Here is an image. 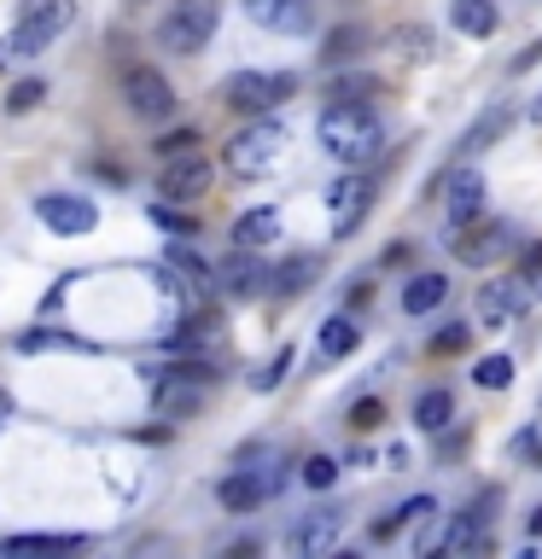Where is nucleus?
<instances>
[{"label": "nucleus", "mask_w": 542, "mask_h": 559, "mask_svg": "<svg viewBox=\"0 0 542 559\" xmlns=\"http://www.w3.org/2000/svg\"><path fill=\"white\" fill-rule=\"evenodd\" d=\"M315 134H321V152L339 157L344 169H362L385 152V122L374 117V105H327Z\"/></svg>", "instance_id": "f257e3e1"}, {"label": "nucleus", "mask_w": 542, "mask_h": 559, "mask_svg": "<svg viewBox=\"0 0 542 559\" xmlns=\"http://www.w3.org/2000/svg\"><path fill=\"white\" fill-rule=\"evenodd\" d=\"M70 17H76L70 0H17V24H12L7 41H0V70L12 59H42V52L70 29Z\"/></svg>", "instance_id": "f03ea898"}, {"label": "nucleus", "mask_w": 542, "mask_h": 559, "mask_svg": "<svg viewBox=\"0 0 542 559\" xmlns=\"http://www.w3.org/2000/svg\"><path fill=\"white\" fill-rule=\"evenodd\" d=\"M280 157H286V122L257 117V122H245V129L227 140L222 164H227V175H239V181H257V175H269Z\"/></svg>", "instance_id": "7ed1b4c3"}, {"label": "nucleus", "mask_w": 542, "mask_h": 559, "mask_svg": "<svg viewBox=\"0 0 542 559\" xmlns=\"http://www.w3.org/2000/svg\"><path fill=\"white\" fill-rule=\"evenodd\" d=\"M216 24H222V7H216V0H175V7L157 17V47L192 59V52L210 47Z\"/></svg>", "instance_id": "20e7f679"}, {"label": "nucleus", "mask_w": 542, "mask_h": 559, "mask_svg": "<svg viewBox=\"0 0 542 559\" xmlns=\"http://www.w3.org/2000/svg\"><path fill=\"white\" fill-rule=\"evenodd\" d=\"M496 489H484V496H472L461 513L444 524V548L461 554V559H496Z\"/></svg>", "instance_id": "39448f33"}, {"label": "nucleus", "mask_w": 542, "mask_h": 559, "mask_svg": "<svg viewBox=\"0 0 542 559\" xmlns=\"http://www.w3.org/2000/svg\"><path fill=\"white\" fill-rule=\"evenodd\" d=\"M292 94H297V76H292V70H234V76L222 82V99L234 105V111H245V117L274 111V105L292 99Z\"/></svg>", "instance_id": "423d86ee"}, {"label": "nucleus", "mask_w": 542, "mask_h": 559, "mask_svg": "<svg viewBox=\"0 0 542 559\" xmlns=\"http://www.w3.org/2000/svg\"><path fill=\"white\" fill-rule=\"evenodd\" d=\"M122 99H129V111L140 117V122H164V117H175V87H169V76L157 64H134V70H122Z\"/></svg>", "instance_id": "0eeeda50"}, {"label": "nucleus", "mask_w": 542, "mask_h": 559, "mask_svg": "<svg viewBox=\"0 0 542 559\" xmlns=\"http://www.w3.org/2000/svg\"><path fill=\"white\" fill-rule=\"evenodd\" d=\"M35 222L59 239H82L99 227V210H94V199H82V192H42V199H35Z\"/></svg>", "instance_id": "6e6552de"}, {"label": "nucleus", "mask_w": 542, "mask_h": 559, "mask_svg": "<svg viewBox=\"0 0 542 559\" xmlns=\"http://www.w3.org/2000/svg\"><path fill=\"white\" fill-rule=\"evenodd\" d=\"M339 531H344L339 507H315V513H304L286 531V559H327L332 548H339Z\"/></svg>", "instance_id": "1a4fd4ad"}, {"label": "nucleus", "mask_w": 542, "mask_h": 559, "mask_svg": "<svg viewBox=\"0 0 542 559\" xmlns=\"http://www.w3.org/2000/svg\"><path fill=\"white\" fill-rule=\"evenodd\" d=\"M484 204H490V181L472 164H461V169H449L444 175V216H449V227L461 234V227H472L484 216Z\"/></svg>", "instance_id": "9d476101"}, {"label": "nucleus", "mask_w": 542, "mask_h": 559, "mask_svg": "<svg viewBox=\"0 0 542 559\" xmlns=\"http://www.w3.org/2000/svg\"><path fill=\"white\" fill-rule=\"evenodd\" d=\"M367 204H374V181L367 175H356L350 169L344 181H332L327 187V216H332V239H350L362 227V216H367Z\"/></svg>", "instance_id": "9b49d317"}, {"label": "nucleus", "mask_w": 542, "mask_h": 559, "mask_svg": "<svg viewBox=\"0 0 542 559\" xmlns=\"http://www.w3.org/2000/svg\"><path fill=\"white\" fill-rule=\"evenodd\" d=\"M87 548H94V536L82 531H30V536H0V559H82Z\"/></svg>", "instance_id": "f8f14e48"}, {"label": "nucleus", "mask_w": 542, "mask_h": 559, "mask_svg": "<svg viewBox=\"0 0 542 559\" xmlns=\"http://www.w3.org/2000/svg\"><path fill=\"white\" fill-rule=\"evenodd\" d=\"M286 484V472H257V466H245V472H227V478L216 484V501L227 507V513H257L262 501L274 496V489Z\"/></svg>", "instance_id": "ddd939ff"}, {"label": "nucleus", "mask_w": 542, "mask_h": 559, "mask_svg": "<svg viewBox=\"0 0 542 559\" xmlns=\"http://www.w3.org/2000/svg\"><path fill=\"white\" fill-rule=\"evenodd\" d=\"M507 251H514V227L507 222H472L455 234V257H461L467 269H490V262L507 257Z\"/></svg>", "instance_id": "4468645a"}, {"label": "nucleus", "mask_w": 542, "mask_h": 559, "mask_svg": "<svg viewBox=\"0 0 542 559\" xmlns=\"http://www.w3.org/2000/svg\"><path fill=\"white\" fill-rule=\"evenodd\" d=\"M210 181H216V169H210V157H175V164H164V175H157V192H164V204H192L204 199Z\"/></svg>", "instance_id": "2eb2a0df"}, {"label": "nucleus", "mask_w": 542, "mask_h": 559, "mask_svg": "<svg viewBox=\"0 0 542 559\" xmlns=\"http://www.w3.org/2000/svg\"><path fill=\"white\" fill-rule=\"evenodd\" d=\"M525 304H531V286H525V280H484V286H479V321L490 332L514 326L525 314Z\"/></svg>", "instance_id": "dca6fc26"}, {"label": "nucleus", "mask_w": 542, "mask_h": 559, "mask_svg": "<svg viewBox=\"0 0 542 559\" xmlns=\"http://www.w3.org/2000/svg\"><path fill=\"white\" fill-rule=\"evenodd\" d=\"M245 17L269 35H309L315 29V0H245Z\"/></svg>", "instance_id": "f3484780"}, {"label": "nucleus", "mask_w": 542, "mask_h": 559, "mask_svg": "<svg viewBox=\"0 0 542 559\" xmlns=\"http://www.w3.org/2000/svg\"><path fill=\"white\" fill-rule=\"evenodd\" d=\"M152 379H157V384H152V408L164 414V419H187V414L204 408V391H210V384L181 379V373H164V367H157Z\"/></svg>", "instance_id": "a211bd4d"}, {"label": "nucleus", "mask_w": 542, "mask_h": 559, "mask_svg": "<svg viewBox=\"0 0 542 559\" xmlns=\"http://www.w3.org/2000/svg\"><path fill=\"white\" fill-rule=\"evenodd\" d=\"M216 286L227 297H257V292H269V262H262L257 251H234L216 269Z\"/></svg>", "instance_id": "6ab92c4d"}, {"label": "nucleus", "mask_w": 542, "mask_h": 559, "mask_svg": "<svg viewBox=\"0 0 542 559\" xmlns=\"http://www.w3.org/2000/svg\"><path fill=\"white\" fill-rule=\"evenodd\" d=\"M507 129H514V99H496V105H490V111H484V117H479V122H472V129L461 134V146H455V157L467 164L472 152L496 146V140H502Z\"/></svg>", "instance_id": "aec40b11"}, {"label": "nucleus", "mask_w": 542, "mask_h": 559, "mask_svg": "<svg viewBox=\"0 0 542 559\" xmlns=\"http://www.w3.org/2000/svg\"><path fill=\"white\" fill-rule=\"evenodd\" d=\"M280 210L274 204H257V210H245V216L234 222V251H262V245H274L280 239Z\"/></svg>", "instance_id": "412c9836"}, {"label": "nucleus", "mask_w": 542, "mask_h": 559, "mask_svg": "<svg viewBox=\"0 0 542 559\" xmlns=\"http://www.w3.org/2000/svg\"><path fill=\"white\" fill-rule=\"evenodd\" d=\"M449 24L472 35V41H490L502 29V12H496V0H449Z\"/></svg>", "instance_id": "4be33fe9"}, {"label": "nucleus", "mask_w": 542, "mask_h": 559, "mask_svg": "<svg viewBox=\"0 0 542 559\" xmlns=\"http://www.w3.org/2000/svg\"><path fill=\"white\" fill-rule=\"evenodd\" d=\"M356 344H362V326L350 321V314H327L321 332H315V356H321V361H344V356H356Z\"/></svg>", "instance_id": "5701e85b"}, {"label": "nucleus", "mask_w": 542, "mask_h": 559, "mask_svg": "<svg viewBox=\"0 0 542 559\" xmlns=\"http://www.w3.org/2000/svg\"><path fill=\"white\" fill-rule=\"evenodd\" d=\"M47 349H76V356H94V338H76V332H59V326H30L17 332V356H47Z\"/></svg>", "instance_id": "b1692460"}, {"label": "nucleus", "mask_w": 542, "mask_h": 559, "mask_svg": "<svg viewBox=\"0 0 542 559\" xmlns=\"http://www.w3.org/2000/svg\"><path fill=\"white\" fill-rule=\"evenodd\" d=\"M315 274H321V257H292V262H280V269H269V292L297 297V292L315 286Z\"/></svg>", "instance_id": "393cba45"}, {"label": "nucleus", "mask_w": 542, "mask_h": 559, "mask_svg": "<svg viewBox=\"0 0 542 559\" xmlns=\"http://www.w3.org/2000/svg\"><path fill=\"white\" fill-rule=\"evenodd\" d=\"M444 297H449V280L444 274H414L409 286H402L397 304H402V314H432Z\"/></svg>", "instance_id": "a878e982"}, {"label": "nucleus", "mask_w": 542, "mask_h": 559, "mask_svg": "<svg viewBox=\"0 0 542 559\" xmlns=\"http://www.w3.org/2000/svg\"><path fill=\"white\" fill-rule=\"evenodd\" d=\"M449 419H455L449 384H432V391H420V396H414V426H420V431H444Z\"/></svg>", "instance_id": "bb28decb"}, {"label": "nucleus", "mask_w": 542, "mask_h": 559, "mask_svg": "<svg viewBox=\"0 0 542 559\" xmlns=\"http://www.w3.org/2000/svg\"><path fill=\"white\" fill-rule=\"evenodd\" d=\"M432 513H437V501H432V496H414V501H402L391 519H379V524H374V542H391L397 531H409V524L432 519Z\"/></svg>", "instance_id": "cd10ccee"}, {"label": "nucleus", "mask_w": 542, "mask_h": 559, "mask_svg": "<svg viewBox=\"0 0 542 559\" xmlns=\"http://www.w3.org/2000/svg\"><path fill=\"white\" fill-rule=\"evenodd\" d=\"M391 47L402 52V59H414V64H432V59H437V35H432L426 24H402V29L391 35Z\"/></svg>", "instance_id": "c85d7f7f"}, {"label": "nucleus", "mask_w": 542, "mask_h": 559, "mask_svg": "<svg viewBox=\"0 0 542 559\" xmlns=\"http://www.w3.org/2000/svg\"><path fill=\"white\" fill-rule=\"evenodd\" d=\"M362 47H367V29L362 24H339L327 35V47H321V64H344V59H356Z\"/></svg>", "instance_id": "c756f323"}, {"label": "nucleus", "mask_w": 542, "mask_h": 559, "mask_svg": "<svg viewBox=\"0 0 542 559\" xmlns=\"http://www.w3.org/2000/svg\"><path fill=\"white\" fill-rule=\"evenodd\" d=\"M472 384H484V391H507V384H514V356H484V361H472Z\"/></svg>", "instance_id": "7c9ffc66"}, {"label": "nucleus", "mask_w": 542, "mask_h": 559, "mask_svg": "<svg viewBox=\"0 0 542 559\" xmlns=\"http://www.w3.org/2000/svg\"><path fill=\"white\" fill-rule=\"evenodd\" d=\"M327 94H332V105H367L379 94V76H339Z\"/></svg>", "instance_id": "2f4dec72"}, {"label": "nucleus", "mask_w": 542, "mask_h": 559, "mask_svg": "<svg viewBox=\"0 0 542 559\" xmlns=\"http://www.w3.org/2000/svg\"><path fill=\"white\" fill-rule=\"evenodd\" d=\"M152 152L164 157V164H175V157H192V152H199V129H169V134H157Z\"/></svg>", "instance_id": "473e14b6"}, {"label": "nucleus", "mask_w": 542, "mask_h": 559, "mask_svg": "<svg viewBox=\"0 0 542 559\" xmlns=\"http://www.w3.org/2000/svg\"><path fill=\"white\" fill-rule=\"evenodd\" d=\"M292 356H297V349H292V344H280L274 356L262 361V373H251V391H274V384L292 373Z\"/></svg>", "instance_id": "72a5a7b5"}, {"label": "nucleus", "mask_w": 542, "mask_h": 559, "mask_svg": "<svg viewBox=\"0 0 542 559\" xmlns=\"http://www.w3.org/2000/svg\"><path fill=\"white\" fill-rule=\"evenodd\" d=\"M42 99H47V82H42V76H24V82H12L7 111H12V117H24V111H35Z\"/></svg>", "instance_id": "f704fd0d"}, {"label": "nucleus", "mask_w": 542, "mask_h": 559, "mask_svg": "<svg viewBox=\"0 0 542 559\" xmlns=\"http://www.w3.org/2000/svg\"><path fill=\"white\" fill-rule=\"evenodd\" d=\"M297 478H304L309 489H332L339 484V461H332V454H309V461L297 466Z\"/></svg>", "instance_id": "c9c22d12"}, {"label": "nucleus", "mask_w": 542, "mask_h": 559, "mask_svg": "<svg viewBox=\"0 0 542 559\" xmlns=\"http://www.w3.org/2000/svg\"><path fill=\"white\" fill-rule=\"evenodd\" d=\"M152 222L164 227V234H175V239H192V234H199V222H192V216H181L175 204H152Z\"/></svg>", "instance_id": "e433bc0d"}, {"label": "nucleus", "mask_w": 542, "mask_h": 559, "mask_svg": "<svg viewBox=\"0 0 542 559\" xmlns=\"http://www.w3.org/2000/svg\"><path fill=\"white\" fill-rule=\"evenodd\" d=\"M350 426H356V431H379V426H385V402H379V396L350 402Z\"/></svg>", "instance_id": "4c0bfd02"}, {"label": "nucleus", "mask_w": 542, "mask_h": 559, "mask_svg": "<svg viewBox=\"0 0 542 559\" xmlns=\"http://www.w3.org/2000/svg\"><path fill=\"white\" fill-rule=\"evenodd\" d=\"M472 344V326H444V332H432V356H461V349Z\"/></svg>", "instance_id": "58836bf2"}, {"label": "nucleus", "mask_w": 542, "mask_h": 559, "mask_svg": "<svg viewBox=\"0 0 542 559\" xmlns=\"http://www.w3.org/2000/svg\"><path fill=\"white\" fill-rule=\"evenodd\" d=\"M514 461H525V466H542V419L531 431H519L514 437Z\"/></svg>", "instance_id": "ea45409f"}, {"label": "nucleus", "mask_w": 542, "mask_h": 559, "mask_svg": "<svg viewBox=\"0 0 542 559\" xmlns=\"http://www.w3.org/2000/svg\"><path fill=\"white\" fill-rule=\"evenodd\" d=\"M537 59H542V35H537V41H531V47H525V52H519V59H514V64H507V70H514V76H525V70H531Z\"/></svg>", "instance_id": "a19ab883"}, {"label": "nucleus", "mask_w": 542, "mask_h": 559, "mask_svg": "<svg viewBox=\"0 0 542 559\" xmlns=\"http://www.w3.org/2000/svg\"><path fill=\"white\" fill-rule=\"evenodd\" d=\"M542 269V245H525V257H519V280H531Z\"/></svg>", "instance_id": "79ce46f5"}, {"label": "nucleus", "mask_w": 542, "mask_h": 559, "mask_svg": "<svg viewBox=\"0 0 542 559\" xmlns=\"http://www.w3.org/2000/svg\"><path fill=\"white\" fill-rule=\"evenodd\" d=\"M257 554H262V548H257V542H234V548H227L222 559H257Z\"/></svg>", "instance_id": "37998d69"}, {"label": "nucleus", "mask_w": 542, "mask_h": 559, "mask_svg": "<svg viewBox=\"0 0 542 559\" xmlns=\"http://www.w3.org/2000/svg\"><path fill=\"white\" fill-rule=\"evenodd\" d=\"M525 531H531V542L542 536V507H537V513H531V524H525Z\"/></svg>", "instance_id": "c03bdc74"}, {"label": "nucleus", "mask_w": 542, "mask_h": 559, "mask_svg": "<svg viewBox=\"0 0 542 559\" xmlns=\"http://www.w3.org/2000/svg\"><path fill=\"white\" fill-rule=\"evenodd\" d=\"M525 286H531V297H537V304H542V269H537L531 280H525Z\"/></svg>", "instance_id": "a18cd8bd"}, {"label": "nucleus", "mask_w": 542, "mask_h": 559, "mask_svg": "<svg viewBox=\"0 0 542 559\" xmlns=\"http://www.w3.org/2000/svg\"><path fill=\"white\" fill-rule=\"evenodd\" d=\"M7 414H12V396H7V391H0V426H7Z\"/></svg>", "instance_id": "49530a36"}, {"label": "nucleus", "mask_w": 542, "mask_h": 559, "mask_svg": "<svg viewBox=\"0 0 542 559\" xmlns=\"http://www.w3.org/2000/svg\"><path fill=\"white\" fill-rule=\"evenodd\" d=\"M514 559H542V548H537V542H531V548H519Z\"/></svg>", "instance_id": "de8ad7c7"}, {"label": "nucleus", "mask_w": 542, "mask_h": 559, "mask_svg": "<svg viewBox=\"0 0 542 559\" xmlns=\"http://www.w3.org/2000/svg\"><path fill=\"white\" fill-rule=\"evenodd\" d=\"M327 559H362V554H344V548H332V554H327Z\"/></svg>", "instance_id": "09e8293b"}, {"label": "nucleus", "mask_w": 542, "mask_h": 559, "mask_svg": "<svg viewBox=\"0 0 542 559\" xmlns=\"http://www.w3.org/2000/svg\"><path fill=\"white\" fill-rule=\"evenodd\" d=\"M531 122H542V94H537V105H531Z\"/></svg>", "instance_id": "8fccbe9b"}, {"label": "nucleus", "mask_w": 542, "mask_h": 559, "mask_svg": "<svg viewBox=\"0 0 542 559\" xmlns=\"http://www.w3.org/2000/svg\"><path fill=\"white\" fill-rule=\"evenodd\" d=\"M426 559H444V554H426Z\"/></svg>", "instance_id": "3c124183"}]
</instances>
